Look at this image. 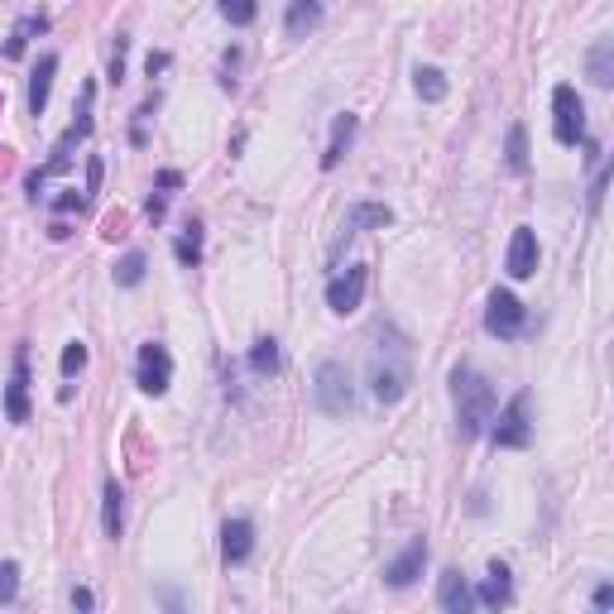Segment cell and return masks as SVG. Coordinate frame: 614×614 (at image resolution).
<instances>
[{
    "label": "cell",
    "instance_id": "cell-1",
    "mask_svg": "<svg viewBox=\"0 0 614 614\" xmlns=\"http://www.w3.org/2000/svg\"><path fill=\"white\" fill-rule=\"evenodd\" d=\"M452 403H456V432L460 437H480L494 418V384L476 365L452 369Z\"/></svg>",
    "mask_w": 614,
    "mask_h": 614
},
{
    "label": "cell",
    "instance_id": "cell-2",
    "mask_svg": "<svg viewBox=\"0 0 614 614\" xmlns=\"http://www.w3.org/2000/svg\"><path fill=\"white\" fill-rule=\"evenodd\" d=\"M408 384H413V365H408V345L399 331H389V345L379 341L375 361H369V394H375L379 403H399L408 394Z\"/></svg>",
    "mask_w": 614,
    "mask_h": 614
},
{
    "label": "cell",
    "instance_id": "cell-3",
    "mask_svg": "<svg viewBox=\"0 0 614 614\" xmlns=\"http://www.w3.org/2000/svg\"><path fill=\"white\" fill-rule=\"evenodd\" d=\"M312 399L327 418H351L355 413V379L341 361H322L312 379Z\"/></svg>",
    "mask_w": 614,
    "mask_h": 614
},
{
    "label": "cell",
    "instance_id": "cell-4",
    "mask_svg": "<svg viewBox=\"0 0 614 614\" xmlns=\"http://www.w3.org/2000/svg\"><path fill=\"white\" fill-rule=\"evenodd\" d=\"M490 442L494 446H509V452H523L533 442V394L523 389L509 399V408H499V418H490Z\"/></svg>",
    "mask_w": 614,
    "mask_h": 614
},
{
    "label": "cell",
    "instance_id": "cell-5",
    "mask_svg": "<svg viewBox=\"0 0 614 614\" xmlns=\"http://www.w3.org/2000/svg\"><path fill=\"white\" fill-rule=\"evenodd\" d=\"M552 135H557V145H567V149L585 139V106H581L571 82L552 87Z\"/></svg>",
    "mask_w": 614,
    "mask_h": 614
},
{
    "label": "cell",
    "instance_id": "cell-6",
    "mask_svg": "<svg viewBox=\"0 0 614 614\" xmlns=\"http://www.w3.org/2000/svg\"><path fill=\"white\" fill-rule=\"evenodd\" d=\"M523 327H528V312H523V303L514 298L509 288H494L490 303H485V331L499 341H514L523 336Z\"/></svg>",
    "mask_w": 614,
    "mask_h": 614
},
{
    "label": "cell",
    "instance_id": "cell-7",
    "mask_svg": "<svg viewBox=\"0 0 614 614\" xmlns=\"http://www.w3.org/2000/svg\"><path fill=\"white\" fill-rule=\"evenodd\" d=\"M135 384L145 394H169V384H173V355H169V345H159V341H145L139 345V365H135Z\"/></svg>",
    "mask_w": 614,
    "mask_h": 614
},
{
    "label": "cell",
    "instance_id": "cell-8",
    "mask_svg": "<svg viewBox=\"0 0 614 614\" xmlns=\"http://www.w3.org/2000/svg\"><path fill=\"white\" fill-rule=\"evenodd\" d=\"M365 288H369V269H365V264H351L345 274H336V278L327 284V307H331L336 317H351L355 307L365 303Z\"/></svg>",
    "mask_w": 614,
    "mask_h": 614
},
{
    "label": "cell",
    "instance_id": "cell-9",
    "mask_svg": "<svg viewBox=\"0 0 614 614\" xmlns=\"http://www.w3.org/2000/svg\"><path fill=\"white\" fill-rule=\"evenodd\" d=\"M422 567H427V543H422V537H413V543H408L403 552L394 557L389 567H384V581H389L394 591H408V585H413L418 576H422Z\"/></svg>",
    "mask_w": 614,
    "mask_h": 614
},
{
    "label": "cell",
    "instance_id": "cell-10",
    "mask_svg": "<svg viewBox=\"0 0 614 614\" xmlns=\"http://www.w3.org/2000/svg\"><path fill=\"white\" fill-rule=\"evenodd\" d=\"M5 418L10 422H29V351H15V375L5 384Z\"/></svg>",
    "mask_w": 614,
    "mask_h": 614
},
{
    "label": "cell",
    "instance_id": "cell-11",
    "mask_svg": "<svg viewBox=\"0 0 614 614\" xmlns=\"http://www.w3.org/2000/svg\"><path fill=\"white\" fill-rule=\"evenodd\" d=\"M504 269H509V278H533L537 274V236H533V226H519L514 236H509Z\"/></svg>",
    "mask_w": 614,
    "mask_h": 614
},
{
    "label": "cell",
    "instance_id": "cell-12",
    "mask_svg": "<svg viewBox=\"0 0 614 614\" xmlns=\"http://www.w3.org/2000/svg\"><path fill=\"white\" fill-rule=\"evenodd\" d=\"M254 552V523L250 519H226V528H221V557H226V567H245Z\"/></svg>",
    "mask_w": 614,
    "mask_h": 614
},
{
    "label": "cell",
    "instance_id": "cell-13",
    "mask_svg": "<svg viewBox=\"0 0 614 614\" xmlns=\"http://www.w3.org/2000/svg\"><path fill=\"white\" fill-rule=\"evenodd\" d=\"M470 595H476L480 610H504L509 600H514V581H509V567H504V561H490L480 591H470Z\"/></svg>",
    "mask_w": 614,
    "mask_h": 614
},
{
    "label": "cell",
    "instance_id": "cell-14",
    "mask_svg": "<svg viewBox=\"0 0 614 614\" xmlns=\"http://www.w3.org/2000/svg\"><path fill=\"white\" fill-rule=\"evenodd\" d=\"M394 221V212L384 207V202H355L351 212H345V226H341V240H355L361 230H384Z\"/></svg>",
    "mask_w": 614,
    "mask_h": 614
},
{
    "label": "cell",
    "instance_id": "cell-15",
    "mask_svg": "<svg viewBox=\"0 0 614 614\" xmlns=\"http://www.w3.org/2000/svg\"><path fill=\"white\" fill-rule=\"evenodd\" d=\"M437 605L446 614H466V610H476V595H470V581L460 576L456 567L452 571H442V581H437Z\"/></svg>",
    "mask_w": 614,
    "mask_h": 614
},
{
    "label": "cell",
    "instance_id": "cell-16",
    "mask_svg": "<svg viewBox=\"0 0 614 614\" xmlns=\"http://www.w3.org/2000/svg\"><path fill=\"white\" fill-rule=\"evenodd\" d=\"M355 130H361V115H351V111L336 115V125H331V139H327V154H322V169H327V173L345 159V149H351Z\"/></svg>",
    "mask_w": 614,
    "mask_h": 614
},
{
    "label": "cell",
    "instance_id": "cell-17",
    "mask_svg": "<svg viewBox=\"0 0 614 614\" xmlns=\"http://www.w3.org/2000/svg\"><path fill=\"white\" fill-rule=\"evenodd\" d=\"M101 533H106L111 543L125 533V490H120V480H106V494H101Z\"/></svg>",
    "mask_w": 614,
    "mask_h": 614
},
{
    "label": "cell",
    "instance_id": "cell-18",
    "mask_svg": "<svg viewBox=\"0 0 614 614\" xmlns=\"http://www.w3.org/2000/svg\"><path fill=\"white\" fill-rule=\"evenodd\" d=\"M54 72H58V54H44V58H38V68H34V77H29V115H44L48 111Z\"/></svg>",
    "mask_w": 614,
    "mask_h": 614
},
{
    "label": "cell",
    "instance_id": "cell-19",
    "mask_svg": "<svg viewBox=\"0 0 614 614\" xmlns=\"http://www.w3.org/2000/svg\"><path fill=\"white\" fill-rule=\"evenodd\" d=\"M322 0H293L288 5V15H284V29H288V38H307L317 29V24H322Z\"/></svg>",
    "mask_w": 614,
    "mask_h": 614
},
{
    "label": "cell",
    "instance_id": "cell-20",
    "mask_svg": "<svg viewBox=\"0 0 614 614\" xmlns=\"http://www.w3.org/2000/svg\"><path fill=\"white\" fill-rule=\"evenodd\" d=\"M585 77H591L595 87L614 82V38H600L591 54H585Z\"/></svg>",
    "mask_w": 614,
    "mask_h": 614
},
{
    "label": "cell",
    "instance_id": "cell-21",
    "mask_svg": "<svg viewBox=\"0 0 614 614\" xmlns=\"http://www.w3.org/2000/svg\"><path fill=\"white\" fill-rule=\"evenodd\" d=\"M44 29H48V15H38V10H34V15H24L15 29H10V38H5V58H24L29 38H34V34H44Z\"/></svg>",
    "mask_w": 614,
    "mask_h": 614
},
{
    "label": "cell",
    "instance_id": "cell-22",
    "mask_svg": "<svg viewBox=\"0 0 614 614\" xmlns=\"http://www.w3.org/2000/svg\"><path fill=\"white\" fill-rule=\"evenodd\" d=\"M413 87H418V96L427 101V106H437V101H446V92H452V82H446L442 68H418L413 72Z\"/></svg>",
    "mask_w": 614,
    "mask_h": 614
},
{
    "label": "cell",
    "instance_id": "cell-23",
    "mask_svg": "<svg viewBox=\"0 0 614 614\" xmlns=\"http://www.w3.org/2000/svg\"><path fill=\"white\" fill-rule=\"evenodd\" d=\"M278 365H284V355H278V341L274 336H260L250 345V369L254 375H278Z\"/></svg>",
    "mask_w": 614,
    "mask_h": 614
},
{
    "label": "cell",
    "instance_id": "cell-24",
    "mask_svg": "<svg viewBox=\"0 0 614 614\" xmlns=\"http://www.w3.org/2000/svg\"><path fill=\"white\" fill-rule=\"evenodd\" d=\"M173 254H178V264H183V269H197L202 264V226L197 221L173 240Z\"/></svg>",
    "mask_w": 614,
    "mask_h": 614
},
{
    "label": "cell",
    "instance_id": "cell-25",
    "mask_svg": "<svg viewBox=\"0 0 614 614\" xmlns=\"http://www.w3.org/2000/svg\"><path fill=\"white\" fill-rule=\"evenodd\" d=\"M145 269H149V260L139 250H130L120 264H115V284H120V288H139V284H145Z\"/></svg>",
    "mask_w": 614,
    "mask_h": 614
},
{
    "label": "cell",
    "instance_id": "cell-26",
    "mask_svg": "<svg viewBox=\"0 0 614 614\" xmlns=\"http://www.w3.org/2000/svg\"><path fill=\"white\" fill-rule=\"evenodd\" d=\"M216 10H221V20H230L236 29H245L260 15V0H216Z\"/></svg>",
    "mask_w": 614,
    "mask_h": 614
},
{
    "label": "cell",
    "instance_id": "cell-27",
    "mask_svg": "<svg viewBox=\"0 0 614 614\" xmlns=\"http://www.w3.org/2000/svg\"><path fill=\"white\" fill-rule=\"evenodd\" d=\"M504 154H509V169L514 173H528V130H523V125H509Z\"/></svg>",
    "mask_w": 614,
    "mask_h": 614
},
{
    "label": "cell",
    "instance_id": "cell-28",
    "mask_svg": "<svg viewBox=\"0 0 614 614\" xmlns=\"http://www.w3.org/2000/svg\"><path fill=\"white\" fill-rule=\"evenodd\" d=\"M58 369H62V379H77V375H82V369H87V345H82V341H68V345H62Z\"/></svg>",
    "mask_w": 614,
    "mask_h": 614
},
{
    "label": "cell",
    "instance_id": "cell-29",
    "mask_svg": "<svg viewBox=\"0 0 614 614\" xmlns=\"http://www.w3.org/2000/svg\"><path fill=\"white\" fill-rule=\"evenodd\" d=\"M20 595V561H0V605H15Z\"/></svg>",
    "mask_w": 614,
    "mask_h": 614
},
{
    "label": "cell",
    "instance_id": "cell-30",
    "mask_svg": "<svg viewBox=\"0 0 614 614\" xmlns=\"http://www.w3.org/2000/svg\"><path fill=\"white\" fill-rule=\"evenodd\" d=\"M605 187H610V163H595V183H591V212H600V202H605Z\"/></svg>",
    "mask_w": 614,
    "mask_h": 614
},
{
    "label": "cell",
    "instance_id": "cell-31",
    "mask_svg": "<svg viewBox=\"0 0 614 614\" xmlns=\"http://www.w3.org/2000/svg\"><path fill=\"white\" fill-rule=\"evenodd\" d=\"M54 212H58V216H68V212H82V197H77V192H62V197L54 202Z\"/></svg>",
    "mask_w": 614,
    "mask_h": 614
},
{
    "label": "cell",
    "instance_id": "cell-32",
    "mask_svg": "<svg viewBox=\"0 0 614 614\" xmlns=\"http://www.w3.org/2000/svg\"><path fill=\"white\" fill-rule=\"evenodd\" d=\"M92 605H96V595L87 591V585H77V591H72V610H92Z\"/></svg>",
    "mask_w": 614,
    "mask_h": 614
},
{
    "label": "cell",
    "instance_id": "cell-33",
    "mask_svg": "<svg viewBox=\"0 0 614 614\" xmlns=\"http://www.w3.org/2000/svg\"><path fill=\"white\" fill-rule=\"evenodd\" d=\"M591 600H595V610H610V605H614V585H595Z\"/></svg>",
    "mask_w": 614,
    "mask_h": 614
},
{
    "label": "cell",
    "instance_id": "cell-34",
    "mask_svg": "<svg viewBox=\"0 0 614 614\" xmlns=\"http://www.w3.org/2000/svg\"><path fill=\"white\" fill-rule=\"evenodd\" d=\"M96 187H101V159L87 163V192H96Z\"/></svg>",
    "mask_w": 614,
    "mask_h": 614
},
{
    "label": "cell",
    "instance_id": "cell-35",
    "mask_svg": "<svg viewBox=\"0 0 614 614\" xmlns=\"http://www.w3.org/2000/svg\"><path fill=\"white\" fill-rule=\"evenodd\" d=\"M159 187H183V173H173V169H163V173H159Z\"/></svg>",
    "mask_w": 614,
    "mask_h": 614
},
{
    "label": "cell",
    "instance_id": "cell-36",
    "mask_svg": "<svg viewBox=\"0 0 614 614\" xmlns=\"http://www.w3.org/2000/svg\"><path fill=\"white\" fill-rule=\"evenodd\" d=\"M163 68H169V54H149V77L163 72Z\"/></svg>",
    "mask_w": 614,
    "mask_h": 614
}]
</instances>
